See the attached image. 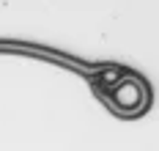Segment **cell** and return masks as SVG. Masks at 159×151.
<instances>
[{
  "instance_id": "1",
  "label": "cell",
  "mask_w": 159,
  "mask_h": 151,
  "mask_svg": "<svg viewBox=\"0 0 159 151\" xmlns=\"http://www.w3.org/2000/svg\"><path fill=\"white\" fill-rule=\"evenodd\" d=\"M107 99L115 110H121V113H137V110H143L145 104H148V88H145L137 77H121L118 83L107 88Z\"/></svg>"
},
{
  "instance_id": "2",
  "label": "cell",
  "mask_w": 159,
  "mask_h": 151,
  "mask_svg": "<svg viewBox=\"0 0 159 151\" xmlns=\"http://www.w3.org/2000/svg\"><path fill=\"white\" fill-rule=\"evenodd\" d=\"M121 77H126V74H124L121 69H107V71H102V74H99V85H102V88L107 91V88H112V85L118 83Z\"/></svg>"
}]
</instances>
